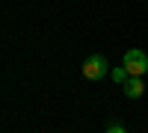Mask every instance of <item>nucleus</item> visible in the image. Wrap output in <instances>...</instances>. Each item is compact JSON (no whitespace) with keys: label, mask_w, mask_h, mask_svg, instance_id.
<instances>
[{"label":"nucleus","mask_w":148,"mask_h":133,"mask_svg":"<svg viewBox=\"0 0 148 133\" xmlns=\"http://www.w3.org/2000/svg\"><path fill=\"white\" fill-rule=\"evenodd\" d=\"M127 77H130V74H127L125 65H121V68H113V80H116V83H127Z\"/></svg>","instance_id":"4"},{"label":"nucleus","mask_w":148,"mask_h":133,"mask_svg":"<svg viewBox=\"0 0 148 133\" xmlns=\"http://www.w3.org/2000/svg\"><path fill=\"white\" fill-rule=\"evenodd\" d=\"M104 133H127V130H125V127H121V124H110V127H107Z\"/></svg>","instance_id":"5"},{"label":"nucleus","mask_w":148,"mask_h":133,"mask_svg":"<svg viewBox=\"0 0 148 133\" xmlns=\"http://www.w3.org/2000/svg\"><path fill=\"white\" fill-rule=\"evenodd\" d=\"M142 92H145L142 77H127V83H125V95L127 98H142Z\"/></svg>","instance_id":"3"},{"label":"nucleus","mask_w":148,"mask_h":133,"mask_svg":"<svg viewBox=\"0 0 148 133\" xmlns=\"http://www.w3.org/2000/svg\"><path fill=\"white\" fill-rule=\"evenodd\" d=\"M107 74H110V62H107V56L92 53V56L83 62V77H86V80H101V77H107Z\"/></svg>","instance_id":"1"},{"label":"nucleus","mask_w":148,"mask_h":133,"mask_svg":"<svg viewBox=\"0 0 148 133\" xmlns=\"http://www.w3.org/2000/svg\"><path fill=\"white\" fill-rule=\"evenodd\" d=\"M121 65L127 68V74L130 77H142L145 71H148V56H145V50H127L125 53V59H121Z\"/></svg>","instance_id":"2"}]
</instances>
